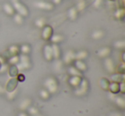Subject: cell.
Listing matches in <instances>:
<instances>
[{
	"label": "cell",
	"mask_w": 125,
	"mask_h": 116,
	"mask_svg": "<svg viewBox=\"0 0 125 116\" xmlns=\"http://www.w3.org/2000/svg\"><path fill=\"white\" fill-rule=\"evenodd\" d=\"M44 86L50 94L56 93L57 91V89H58L57 82L53 77H50V78L46 79L44 82Z\"/></svg>",
	"instance_id": "obj_1"
},
{
	"label": "cell",
	"mask_w": 125,
	"mask_h": 116,
	"mask_svg": "<svg viewBox=\"0 0 125 116\" xmlns=\"http://www.w3.org/2000/svg\"><path fill=\"white\" fill-rule=\"evenodd\" d=\"M87 89H88V83H87V81L86 80H83L81 81L78 87H76L75 94L77 96H83L87 93Z\"/></svg>",
	"instance_id": "obj_2"
},
{
	"label": "cell",
	"mask_w": 125,
	"mask_h": 116,
	"mask_svg": "<svg viewBox=\"0 0 125 116\" xmlns=\"http://www.w3.org/2000/svg\"><path fill=\"white\" fill-rule=\"evenodd\" d=\"M12 3L14 4L15 9L18 11L19 15H21V16H28V9L25 8L24 5H22L21 3L18 2V0H12Z\"/></svg>",
	"instance_id": "obj_3"
},
{
	"label": "cell",
	"mask_w": 125,
	"mask_h": 116,
	"mask_svg": "<svg viewBox=\"0 0 125 116\" xmlns=\"http://www.w3.org/2000/svg\"><path fill=\"white\" fill-rule=\"evenodd\" d=\"M75 59V53L72 50H68L66 53L64 54L63 56V62L66 64H70V62L74 61Z\"/></svg>",
	"instance_id": "obj_4"
},
{
	"label": "cell",
	"mask_w": 125,
	"mask_h": 116,
	"mask_svg": "<svg viewBox=\"0 0 125 116\" xmlns=\"http://www.w3.org/2000/svg\"><path fill=\"white\" fill-rule=\"evenodd\" d=\"M32 101L30 98H25L23 99L22 101L21 102V103L19 104V108L21 111H26L28 107L31 106Z\"/></svg>",
	"instance_id": "obj_5"
},
{
	"label": "cell",
	"mask_w": 125,
	"mask_h": 116,
	"mask_svg": "<svg viewBox=\"0 0 125 116\" xmlns=\"http://www.w3.org/2000/svg\"><path fill=\"white\" fill-rule=\"evenodd\" d=\"M44 55L45 58L47 61H51L53 58V55H52V50L51 45H45L44 48Z\"/></svg>",
	"instance_id": "obj_6"
},
{
	"label": "cell",
	"mask_w": 125,
	"mask_h": 116,
	"mask_svg": "<svg viewBox=\"0 0 125 116\" xmlns=\"http://www.w3.org/2000/svg\"><path fill=\"white\" fill-rule=\"evenodd\" d=\"M104 68H106V70H107L109 73H113L115 70V67H114V63H113L112 60L111 59V58H106L105 60H104Z\"/></svg>",
	"instance_id": "obj_7"
},
{
	"label": "cell",
	"mask_w": 125,
	"mask_h": 116,
	"mask_svg": "<svg viewBox=\"0 0 125 116\" xmlns=\"http://www.w3.org/2000/svg\"><path fill=\"white\" fill-rule=\"evenodd\" d=\"M16 85H17V80H16V79H12V80H10L7 83L5 90H7L8 92H10V91H12V90H16Z\"/></svg>",
	"instance_id": "obj_8"
},
{
	"label": "cell",
	"mask_w": 125,
	"mask_h": 116,
	"mask_svg": "<svg viewBox=\"0 0 125 116\" xmlns=\"http://www.w3.org/2000/svg\"><path fill=\"white\" fill-rule=\"evenodd\" d=\"M52 34V29L51 27H45L42 32V37H43L44 39L48 40L49 38H51Z\"/></svg>",
	"instance_id": "obj_9"
},
{
	"label": "cell",
	"mask_w": 125,
	"mask_h": 116,
	"mask_svg": "<svg viewBox=\"0 0 125 116\" xmlns=\"http://www.w3.org/2000/svg\"><path fill=\"white\" fill-rule=\"evenodd\" d=\"M111 53V49L109 47H104V48L100 49L99 51L97 52V55H99V57H102V58H104V57H107L108 55Z\"/></svg>",
	"instance_id": "obj_10"
},
{
	"label": "cell",
	"mask_w": 125,
	"mask_h": 116,
	"mask_svg": "<svg viewBox=\"0 0 125 116\" xmlns=\"http://www.w3.org/2000/svg\"><path fill=\"white\" fill-rule=\"evenodd\" d=\"M35 6H37L40 9H52V5L49 3H45V2H42V1H40V2H37L34 4Z\"/></svg>",
	"instance_id": "obj_11"
},
{
	"label": "cell",
	"mask_w": 125,
	"mask_h": 116,
	"mask_svg": "<svg viewBox=\"0 0 125 116\" xmlns=\"http://www.w3.org/2000/svg\"><path fill=\"white\" fill-rule=\"evenodd\" d=\"M113 101L116 102V104L120 107V108L123 109L125 107V100H124V98H123V97H115L114 99H113Z\"/></svg>",
	"instance_id": "obj_12"
},
{
	"label": "cell",
	"mask_w": 125,
	"mask_h": 116,
	"mask_svg": "<svg viewBox=\"0 0 125 116\" xmlns=\"http://www.w3.org/2000/svg\"><path fill=\"white\" fill-rule=\"evenodd\" d=\"M81 81H82V80H81V77H79V76H72L71 78L70 79V84L73 87H75V88L78 87Z\"/></svg>",
	"instance_id": "obj_13"
},
{
	"label": "cell",
	"mask_w": 125,
	"mask_h": 116,
	"mask_svg": "<svg viewBox=\"0 0 125 116\" xmlns=\"http://www.w3.org/2000/svg\"><path fill=\"white\" fill-rule=\"evenodd\" d=\"M108 90H110V91H111L112 94H116L117 92L120 91V90H119V84L116 83V82H113V83L110 84L109 89H108Z\"/></svg>",
	"instance_id": "obj_14"
},
{
	"label": "cell",
	"mask_w": 125,
	"mask_h": 116,
	"mask_svg": "<svg viewBox=\"0 0 125 116\" xmlns=\"http://www.w3.org/2000/svg\"><path fill=\"white\" fill-rule=\"evenodd\" d=\"M75 68H76L79 71H85V70L87 69V66H86V64L82 60H76V61H75Z\"/></svg>",
	"instance_id": "obj_15"
},
{
	"label": "cell",
	"mask_w": 125,
	"mask_h": 116,
	"mask_svg": "<svg viewBox=\"0 0 125 116\" xmlns=\"http://www.w3.org/2000/svg\"><path fill=\"white\" fill-rule=\"evenodd\" d=\"M104 35V33L103 31H101V30H96V31H94V33H92V35H91V37H92L94 39H100L101 38H103Z\"/></svg>",
	"instance_id": "obj_16"
},
{
	"label": "cell",
	"mask_w": 125,
	"mask_h": 116,
	"mask_svg": "<svg viewBox=\"0 0 125 116\" xmlns=\"http://www.w3.org/2000/svg\"><path fill=\"white\" fill-rule=\"evenodd\" d=\"M52 55H53V57L56 58V59H58L59 56H60V50H59V48L56 44L52 45Z\"/></svg>",
	"instance_id": "obj_17"
},
{
	"label": "cell",
	"mask_w": 125,
	"mask_h": 116,
	"mask_svg": "<svg viewBox=\"0 0 125 116\" xmlns=\"http://www.w3.org/2000/svg\"><path fill=\"white\" fill-rule=\"evenodd\" d=\"M87 56V52L85 50H81V51L75 53V59L76 60H83Z\"/></svg>",
	"instance_id": "obj_18"
},
{
	"label": "cell",
	"mask_w": 125,
	"mask_h": 116,
	"mask_svg": "<svg viewBox=\"0 0 125 116\" xmlns=\"http://www.w3.org/2000/svg\"><path fill=\"white\" fill-rule=\"evenodd\" d=\"M69 73L72 76H82V73H80V71L76 68H75V67H71V68H69Z\"/></svg>",
	"instance_id": "obj_19"
},
{
	"label": "cell",
	"mask_w": 125,
	"mask_h": 116,
	"mask_svg": "<svg viewBox=\"0 0 125 116\" xmlns=\"http://www.w3.org/2000/svg\"><path fill=\"white\" fill-rule=\"evenodd\" d=\"M27 110H28V114H30L31 116H35V115H37V114H40V111H39V109L37 108V107H33V106H30V107H28Z\"/></svg>",
	"instance_id": "obj_20"
},
{
	"label": "cell",
	"mask_w": 125,
	"mask_h": 116,
	"mask_svg": "<svg viewBox=\"0 0 125 116\" xmlns=\"http://www.w3.org/2000/svg\"><path fill=\"white\" fill-rule=\"evenodd\" d=\"M63 39V37L62 35H59V34H57V35H53V36L51 37V40L53 44H57L59 42L62 41Z\"/></svg>",
	"instance_id": "obj_21"
},
{
	"label": "cell",
	"mask_w": 125,
	"mask_h": 116,
	"mask_svg": "<svg viewBox=\"0 0 125 116\" xmlns=\"http://www.w3.org/2000/svg\"><path fill=\"white\" fill-rule=\"evenodd\" d=\"M40 96L43 100H47L49 98V97H50V93L45 89H42L40 91Z\"/></svg>",
	"instance_id": "obj_22"
},
{
	"label": "cell",
	"mask_w": 125,
	"mask_h": 116,
	"mask_svg": "<svg viewBox=\"0 0 125 116\" xmlns=\"http://www.w3.org/2000/svg\"><path fill=\"white\" fill-rule=\"evenodd\" d=\"M99 84H100V86L102 87V89H104V90H108L109 89L110 83L106 79H101Z\"/></svg>",
	"instance_id": "obj_23"
},
{
	"label": "cell",
	"mask_w": 125,
	"mask_h": 116,
	"mask_svg": "<svg viewBox=\"0 0 125 116\" xmlns=\"http://www.w3.org/2000/svg\"><path fill=\"white\" fill-rule=\"evenodd\" d=\"M4 9L8 15H13L14 14V9L12 8V6L10 5L9 4H5L4 5Z\"/></svg>",
	"instance_id": "obj_24"
},
{
	"label": "cell",
	"mask_w": 125,
	"mask_h": 116,
	"mask_svg": "<svg viewBox=\"0 0 125 116\" xmlns=\"http://www.w3.org/2000/svg\"><path fill=\"white\" fill-rule=\"evenodd\" d=\"M69 16L71 20H75V18L77 17V10L75 8H72L69 11Z\"/></svg>",
	"instance_id": "obj_25"
},
{
	"label": "cell",
	"mask_w": 125,
	"mask_h": 116,
	"mask_svg": "<svg viewBox=\"0 0 125 116\" xmlns=\"http://www.w3.org/2000/svg\"><path fill=\"white\" fill-rule=\"evenodd\" d=\"M45 24V20L44 18H39V19H37L35 21V25L40 28L44 27Z\"/></svg>",
	"instance_id": "obj_26"
},
{
	"label": "cell",
	"mask_w": 125,
	"mask_h": 116,
	"mask_svg": "<svg viewBox=\"0 0 125 116\" xmlns=\"http://www.w3.org/2000/svg\"><path fill=\"white\" fill-rule=\"evenodd\" d=\"M21 51L22 52L24 55H28L30 52V46L28 45H23L21 47Z\"/></svg>",
	"instance_id": "obj_27"
},
{
	"label": "cell",
	"mask_w": 125,
	"mask_h": 116,
	"mask_svg": "<svg viewBox=\"0 0 125 116\" xmlns=\"http://www.w3.org/2000/svg\"><path fill=\"white\" fill-rule=\"evenodd\" d=\"M114 46L117 49H123L125 46V42L124 40H120V41H116L114 44Z\"/></svg>",
	"instance_id": "obj_28"
},
{
	"label": "cell",
	"mask_w": 125,
	"mask_h": 116,
	"mask_svg": "<svg viewBox=\"0 0 125 116\" xmlns=\"http://www.w3.org/2000/svg\"><path fill=\"white\" fill-rule=\"evenodd\" d=\"M9 51L10 52V54H12L13 55H16V54H17V52L19 51V48L16 45H12L10 47Z\"/></svg>",
	"instance_id": "obj_29"
},
{
	"label": "cell",
	"mask_w": 125,
	"mask_h": 116,
	"mask_svg": "<svg viewBox=\"0 0 125 116\" xmlns=\"http://www.w3.org/2000/svg\"><path fill=\"white\" fill-rule=\"evenodd\" d=\"M9 62H10V63L12 65L17 64V63L19 62V56H17V55H13L10 59Z\"/></svg>",
	"instance_id": "obj_30"
},
{
	"label": "cell",
	"mask_w": 125,
	"mask_h": 116,
	"mask_svg": "<svg viewBox=\"0 0 125 116\" xmlns=\"http://www.w3.org/2000/svg\"><path fill=\"white\" fill-rule=\"evenodd\" d=\"M16 93H17V90H14L10 92H8V95H7V97L9 100H13L14 97L16 96Z\"/></svg>",
	"instance_id": "obj_31"
},
{
	"label": "cell",
	"mask_w": 125,
	"mask_h": 116,
	"mask_svg": "<svg viewBox=\"0 0 125 116\" xmlns=\"http://www.w3.org/2000/svg\"><path fill=\"white\" fill-rule=\"evenodd\" d=\"M15 21H16L17 24H21V23L23 22V19H22V16H21V15L17 14L15 16Z\"/></svg>",
	"instance_id": "obj_32"
},
{
	"label": "cell",
	"mask_w": 125,
	"mask_h": 116,
	"mask_svg": "<svg viewBox=\"0 0 125 116\" xmlns=\"http://www.w3.org/2000/svg\"><path fill=\"white\" fill-rule=\"evenodd\" d=\"M85 8V2H84L83 0H80L77 4V8H75L76 9H79V10H82Z\"/></svg>",
	"instance_id": "obj_33"
},
{
	"label": "cell",
	"mask_w": 125,
	"mask_h": 116,
	"mask_svg": "<svg viewBox=\"0 0 125 116\" xmlns=\"http://www.w3.org/2000/svg\"><path fill=\"white\" fill-rule=\"evenodd\" d=\"M55 68H56V71H60L61 68H62V62L60 61H57V62L55 63Z\"/></svg>",
	"instance_id": "obj_34"
},
{
	"label": "cell",
	"mask_w": 125,
	"mask_h": 116,
	"mask_svg": "<svg viewBox=\"0 0 125 116\" xmlns=\"http://www.w3.org/2000/svg\"><path fill=\"white\" fill-rule=\"evenodd\" d=\"M17 116H28L27 113H25V111H21V112L18 114Z\"/></svg>",
	"instance_id": "obj_35"
},
{
	"label": "cell",
	"mask_w": 125,
	"mask_h": 116,
	"mask_svg": "<svg viewBox=\"0 0 125 116\" xmlns=\"http://www.w3.org/2000/svg\"><path fill=\"white\" fill-rule=\"evenodd\" d=\"M110 116H122V115L120 114H118V113H111L110 114Z\"/></svg>",
	"instance_id": "obj_36"
},
{
	"label": "cell",
	"mask_w": 125,
	"mask_h": 116,
	"mask_svg": "<svg viewBox=\"0 0 125 116\" xmlns=\"http://www.w3.org/2000/svg\"><path fill=\"white\" fill-rule=\"evenodd\" d=\"M4 89L0 85V95H1V94H4Z\"/></svg>",
	"instance_id": "obj_37"
},
{
	"label": "cell",
	"mask_w": 125,
	"mask_h": 116,
	"mask_svg": "<svg viewBox=\"0 0 125 116\" xmlns=\"http://www.w3.org/2000/svg\"><path fill=\"white\" fill-rule=\"evenodd\" d=\"M53 2L55 3V4H59V3L61 2V0H53Z\"/></svg>",
	"instance_id": "obj_38"
},
{
	"label": "cell",
	"mask_w": 125,
	"mask_h": 116,
	"mask_svg": "<svg viewBox=\"0 0 125 116\" xmlns=\"http://www.w3.org/2000/svg\"><path fill=\"white\" fill-rule=\"evenodd\" d=\"M35 116H44L43 114H37V115H35Z\"/></svg>",
	"instance_id": "obj_39"
}]
</instances>
